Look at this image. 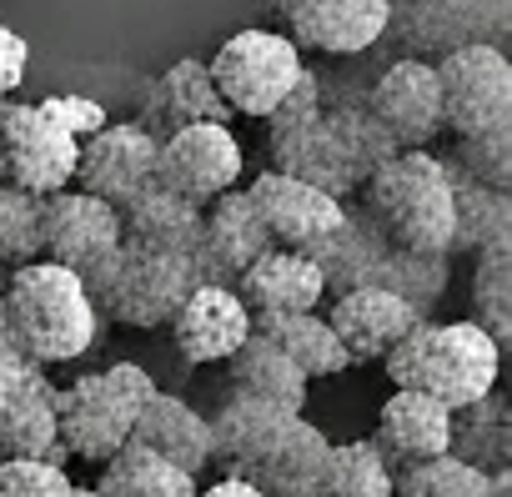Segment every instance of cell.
<instances>
[{
  "mask_svg": "<svg viewBox=\"0 0 512 497\" xmlns=\"http://www.w3.org/2000/svg\"><path fill=\"white\" fill-rule=\"evenodd\" d=\"M0 307H6L16 352L36 367H61L91 352L101 317L86 282L51 262H26L0 277Z\"/></svg>",
  "mask_w": 512,
  "mask_h": 497,
  "instance_id": "cell-1",
  "label": "cell"
},
{
  "mask_svg": "<svg viewBox=\"0 0 512 497\" xmlns=\"http://www.w3.org/2000/svg\"><path fill=\"white\" fill-rule=\"evenodd\" d=\"M382 362L392 387L422 392L447 412H457L497 387L502 347L477 322H417Z\"/></svg>",
  "mask_w": 512,
  "mask_h": 497,
  "instance_id": "cell-2",
  "label": "cell"
},
{
  "mask_svg": "<svg viewBox=\"0 0 512 497\" xmlns=\"http://www.w3.org/2000/svg\"><path fill=\"white\" fill-rule=\"evenodd\" d=\"M362 206L402 252L452 257V176L432 151H397L367 186Z\"/></svg>",
  "mask_w": 512,
  "mask_h": 497,
  "instance_id": "cell-3",
  "label": "cell"
},
{
  "mask_svg": "<svg viewBox=\"0 0 512 497\" xmlns=\"http://www.w3.org/2000/svg\"><path fill=\"white\" fill-rule=\"evenodd\" d=\"M156 377L141 362H111L106 372H86L71 387H56V442L66 457L111 462L136 427L141 402H151Z\"/></svg>",
  "mask_w": 512,
  "mask_h": 497,
  "instance_id": "cell-4",
  "label": "cell"
},
{
  "mask_svg": "<svg viewBox=\"0 0 512 497\" xmlns=\"http://www.w3.org/2000/svg\"><path fill=\"white\" fill-rule=\"evenodd\" d=\"M512 36V0H392L382 41H392V61L437 66L467 46H497Z\"/></svg>",
  "mask_w": 512,
  "mask_h": 497,
  "instance_id": "cell-5",
  "label": "cell"
},
{
  "mask_svg": "<svg viewBox=\"0 0 512 497\" xmlns=\"http://www.w3.org/2000/svg\"><path fill=\"white\" fill-rule=\"evenodd\" d=\"M81 282L96 302V317H111L121 327H136V332L166 327L176 317V307L186 302V292L196 287V277L181 262L156 257V252L131 246V241H121L116 252Z\"/></svg>",
  "mask_w": 512,
  "mask_h": 497,
  "instance_id": "cell-6",
  "label": "cell"
},
{
  "mask_svg": "<svg viewBox=\"0 0 512 497\" xmlns=\"http://www.w3.org/2000/svg\"><path fill=\"white\" fill-rule=\"evenodd\" d=\"M216 96L226 101L231 116H251L267 121L277 111V101L297 86V76L307 71L302 51L282 36V31H236L216 46V56L206 61Z\"/></svg>",
  "mask_w": 512,
  "mask_h": 497,
  "instance_id": "cell-7",
  "label": "cell"
},
{
  "mask_svg": "<svg viewBox=\"0 0 512 497\" xmlns=\"http://www.w3.org/2000/svg\"><path fill=\"white\" fill-rule=\"evenodd\" d=\"M432 71H437V96H442V131L462 141V136L512 126V61L497 46L452 51Z\"/></svg>",
  "mask_w": 512,
  "mask_h": 497,
  "instance_id": "cell-8",
  "label": "cell"
},
{
  "mask_svg": "<svg viewBox=\"0 0 512 497\" xmlns=\"http://www.w3.org/2000/svg\"><path fill=\"white\" fill-rule=\"evenodd\" d=\"M76 146L81 141H71L41 106H0V181L11 191L31 201L66 191L76 176Z\"/></svg>",
  "mask_w": 512,
  "mask_h": 497,
  "instance_id": "cell-9",
  "label": "cell"
},
{
  "mask_svg": "<svg viewBox=\"0 0 512 497\" xmlns=\"http://www.w3.org/2000/svg\"><path fill=\"white\" fill-rule=\"evenodd\" d=\"M121 246V211L86 196V191H56L36 201V262L66 267L76 277H91Z\"/></svg>",
  "mask_w": 512,
  "mask_h": 497,
  "instance_id": "cell-10",
  "label": "cell"
},
{
  "mask_svg": "<svg viewBox=\"0 0 512 497\" xmlns=\"http://www.w3.org/2000/svg\"><path fill=\"white\" fill-rule=\"evenodd\" d=\"M241 171L246 156L231 126H181L156 146V186L191 206H211L216 196L236 191Z\"/></svg>",
  "mask_w": 512,
  "mask_h": 497,
  "instance_id": "cell-11",
  "label": "cell"
},
{
  "mask_svg": "<svg viewBox=\"0 0 512 497\" xmlns=\"http://www.w3.org/2000/svg\"><path fill=\"white\" fill-rule=\"evenodd\" d=\"M156 146L136 121H106L96 136L76 146V191L126 211L141 191L156 186Z\"/></svg>",
  "mask_w": 512,
  "mask_h": 497,
  "instance_id": "cell-12",
  "label": "cell"
},
{
  "mask_svg": "<svg viewBox=\"0 0 512 497\" xmlns=\"http://www.w3.org/2000/svg\"><path fill=\"white\" fill-rule=\"evenodd\" d=\"M121 241L146 246V252H156V257L181 262V267L196 277V287H206V282L231 287V282L216 272L211 252H206L201 206H191V201H181V196H171V191H161V186L141 191V196L121 211Z\"/></svg>",
  "mask_w": 512,
  "mask_h": 497,
  "instance_id": "cell-13",
  "label": "cell"
},
{
  "mask_svg": "<svg viewBox=\"0 0 512 497\" xmlns=\"http://www.w3.org/2000/svg\"><path fill=\"white\" fill-rule=\"evenodd\" d=\"M392 0H277L282 36L317 56H362L382 46Z\"/></svg>",
  "mask_w": 512,
  "mask_h": 497,
  "instance_id": "cell-14",
  "label": "cell"
},
{
  "mask_svg": "<svg viewBox=\"0 0 512 497\" xmlns=\"http://www.w3.org/2000/svg\"><path fill=\"white\" fill-rule=\"evenodd\" d=\"M246 196H251L256 216H262L272 246L302 252V257L317 252V246L342 226V211H347V201H337V196H327V191H317L297 176H282V171H262L246 186Z\"/></svg>",
  "mask_w": 512,
  "mask_h": 497,
  "instance_id": "cell-15",
  "label": "cell"
},
{
  "mask_svg": "<svg viewBox=\"0 0 512 497\" xmlns=\"http://www.w3.org/2000/svg\"><path fill=\"white\" fill-rule=\"evenodd\" d=\"M362 106L392 136L397 151H427L442 136V96L437 71L427 61H387L382 76L367 86Z\"/></svg>",
  "mask_w": 512,
  "mask_h": 497,
  "instance_id": "cell-16",
  "label": "cell"
},
{
  "mask_svg": "<svg viewBox=\"0 0 512 497\" xmlns=\"http://www.w3.org/2000/svg\"><path fill=\"white\" fill-rule=\"evenodd\" d=\"M327 457H332V437L312 427L307 417H287L282 432L236 477L251 482L262 497H317L327 482Z\"/></svg>",
  "mask_w": 512,
  "mask_h": 497,
  "instance_id": "cell-17",
  "label": "cell"
},
{
  "mask_svg": "<svg viewBox=\"0 0 512 497\" xmlns=\"http://www.w3.org/2000/svg\"><path fill=\"white\" fill-rule=\"evenodd\" d=\"M372 452L387 462V472H407L417 462H432V457H447V442H452V412L422 392H402L392 387V397L382 402L377 412V427H372Z\"/></svg>",
  "mask_w": 512,
  "mask_h": 497,
  "instance_id": "cell-18",
  "label": "cell"
},
{
  "mask_svg": "<svg viewBox=\"0 0 512 497\" xmlns=\"http://www.w3.org/2000/svg\"><path fill=\"white\" fill-rule=\"evenodd\" d=\"M166 327L186 362H231V352L251 337V312L241 307V297L231 287L206 282V287L186 292V302L176 307V317Z\"/></svg>",
  "mask_w": 512,
  "mask_h": 497,
  "instance_id": "cell-19",
  "label": "cell"
},
{
  "mask_svg": "<svg viewBox=\"0 0 512 497\" xmlns=\"http://www.w3.org/2000/svg\"><path fill=\"white\" fill-rule=\"evenodd\" d=\"M0 462H66L56 442V382L26 362L11 397L0 402Z\"/></svg>",
  "mask_w": 512,
  "mask_h": 497,
  "instance_id": "cell-20",
  "label": "cell"
},
{
  "mask_svg": "<svg viewBox=\"0 0 512 497\" xmlns=\"http://www.w3.org/2000/svg\"><path fill=\"white\" fill-rule=\"evenodd\" d=\"M267 156H272L267 171L297 176V181H307V186H317V191H327V196H337V201H347L352 191H362V186H357V171H352V156H347L337 126L327 121V111H317V116H312L307 126H297V131L267 136Z\"/></svg>",
  "mask_w": 512,
  "mask_h": 497,
  "instance_id": "cell-21",
  "label": "cell"
},
{
  "mask_svg": "<svg viewBox=\"0 0 512 497\" xmlns=\"http://www.w3.org/2000/svg\"><path fill=\"white\" fill-rule=\"evenodd\" d=\"M417 322H427V317H417L402 297H392L382 287H357L327 307V327L337 332V342L352 362H382Z\"/></svg>",
  "mask_w": 512,
  "mask_h": 497,
  "instance_id": "cell-22",
  "label": "cell"
},
{
  "mask_svg": "<svg viewBox=\"0 0 512 497\" xmlns=\"http://www.w3.org/2000/svg\"><path fill=\"white\" fill-rule=\"evenodd\" d=\"M241 297V307L251 317H302V312H317L327 302L322 292V272L312 267V257L302 252H282V246H272V252H262L231 287Z\"/></svg>",
  "mask_w": 512,
  "mask_h": 497,
  "instance_id": "cell-23",
  "label": "cell"
},
{
  "mask_svg": "<svg viewBox=\"0 0 512 497\" xmlns=\"http://www.w3.org/2000/svg\"><path fill=\"white\" fill-rule=\"evenodd\" d=\"M387 252H392V241L382 236V226L372 221V211L362 201H347L342 226L312 252V267L322 272V292L337 302V297H347L357 287H372L377 272H382V262H387Z\"/></svg>",
  "mask_w": 512,
  "mask_h": 497,
  "instance_id": "cell-24",
  "label": "cell"
},
{
  "mask_svg": "<svg viewBox=\"0 0 512 497\" xmlns=\"http://www.w3.org/2000/svg\"><path fill=\"white\" fill-rule=\"evenodd\" d=\"M136 126H141L151 141H166V136L181 131V126H231V111H226V101L216 96L206 61L191 56V61H176V66L151 86V96H146Z\"/></svg>",
  "mask_w": 512,
  "mask_h": 497,
  "instance_id": "cell-25",
  "label": "cell"
},
{
  "mask_svg": "<svg viewBox=\"0 0 512 497\" xmlns=\"http://www.w3.org/2000/svg\"><path fill=\"white\" fill-rule=\"evenodd\" d=\"M131 447H146L151 457L201 477L211 467V427L206 412H196L186 397L176 392H151V402H141L136 427H131Z\"/></svg>",
  "mask_w": 512,
  "mask_h": 497,
  "instance_id": "cell-26",
  "label": "cell"
},
{
  "mask_svg": "<svg viewBox=\"0 0 512 497\" xmlns=\"http://www.w3.org/2000/svg\"><path fill=\"white\" fill-rule=\"evenodd\" d=\"M287 417H292V412H282V407H272V402H256V397H246V392H226V397L216 402V412L206 417V427H211V462H216L226 477H236L256 452H262V447L282 432Z\"/></svg>",
  "mask_w": 512,
  "mask_h": 497,
  "instance_id": "cell-27",
  "label": "cell"
},
{
  "mask_svg": "<svg viewBox=\"0 0 512 497\" xmlns=\"http://www.w3.org/2000/svg\"><path fill=\"white\" fill-rule=\"evenodd\" d=\"M201 226H206V252L226 282H236L256 257L272 252V236H267L246 191H226L211 206H201Z\"/></svg>",
  "mask_w": 512,
  "mask_h": 497,
  "instance_id": "cell-28",
  "label": "cell"
},
{
  "mask_svg": "<svg viewBox=\"0 0 512 497\" xmlns=\"http://www.w3.org/2000/svg\"><path fill=\"white\" fill-rule=\"evenodd\" d=\"M226 377H231V392H246V397H256V402H272V407H282V412H292V417H302V402H307V387H312V382L287 362L282 347H272L267 337H256V332L231 352Z\"/></svg>",
  "mask_w": 512,
  "mask_h": 497,
  "instance_id": "cell-29",
  "label": "cell"
},
{
  "mask_svg": "<svg viewBox=\"0 0 512 497\" xmlns=\"http://www.w3.org/2000/svg\"><path fill=\"white\" fill-rule=\"evenodd\" d=\"M447 457L477 467V472H502L512 467V402L492 387L487 397L467 402L452 412V442Z\"/></svg>",
  "mask_w": 512,
  "mask_h": 497,
  "instance_id": "cell-30",
  "label": "cell"
},
{
  "mask_svg": "<svg viewBox=\"0 0 512 497\" xmlns=\"http://www.w3.org/2000/svg\"><path fill=\"white\" fill-rule=\"evenodd\" d=\"M251 332L267 337L272 347H282L287 362H292L307 382L337 377V372L352 367V357L342 352V342H337V332L327 327L322 312H302V317H251Z\"/></svg>",
  "mask_w": 512,
  "mask_h": 497,
  "instance_id": "cell-31",
  "label": "cell"
},
{
  "mask_svg": "<svg viewBox=\"0 0 512 497\" xmlns=\"http://www.w3.org/2000/svg\"><path fill=\"white\" fill-rule=\"evenodd\" d=\"M452 176V246L447 252H487L497 241H512V191L477 186L457 171Z\"/></svg>",
  "mask_w": 512,
  "mask_h": 497,
  "instance_id": "cell-32",
  "label": "cell"
},
{
  "mask_svg": "<svg viewBox=\"0 0 512 497\" xmlns=\"http://www.w3.org/2000/svg\"><path fill=\"white\" fill-rule=\"evenodd\" d=\"M91 492L96 497H196V477L126 442L111 462H101V477Z\"/></svg>",
  "mask_w": 512,
  "mask_h": 497,
  "instance_id": "cell-33",
  "label": "cell"
},
{
  "mask_svg": "<svg viewBox=\"0 0 512 497\" xmlns=\"http://www.w3.org/2000/svg\"><path fill=\"white\" fill-rule=\"evenodd\" d=\"M472 322L502 347L512 342V241L477 252L472 267Z\"/></svg>",
  "mask_w": 512,
  "mask_h": 497,
  "instance_id": "cell-34",
  "label": "cell"
},
{
  "mask_svg": "<svg viewBox=\"0 0 512 497\" xmlns=\"http://www.w3.org/2000/svg\"><path fill=\"white\" fill-rule=\"evenodd\" d=\"M447 282H452L447 257H437V252H402V246H392L372 287L402 297L417 317H427V312L447 297Z\"/></svg>",
  "mask_w": 512,
  "mask_h": 497,
  "instance_id": "cell-35",
  "label": "cell"
},
{
  "mask_svg": "<svg viewBox=\"0 0 512 497\" xmlns=\"http://www.w3.org/2000/svg\"><path fill=\"white\" fill-rule=\"evenodd\" d=\"M322 111H327V121L337 126V136H342V146H347V156H352V171H357V186H367L392 156H397V146H392V136L372 121V111L362 106V96H337L332 106L322 101Z\"/></svg>",
  "mask_w": 512,
  "mask_h": 497,
  "instance_id": "cell-36",
  "label": "cell"
},
{
  "mask_svg": "<svg viewBox=\"0 0 512 497\" xmlns=\"http://www.w3.org/2000/svg\"><path fill=\"white\" fill-rule=\"evenodd\" d=\"M317 497H392V472L372 442H332L327 482Z\"/></svg>",
  "mask_w": 512,
  "mask_h": 497,
  "instance_id": "cell-37",
  "label": "cell"
},
{
  "mask_svg": "<svg viewBox=\"0 0 512 497\" xmlns=\"http://www.w3.org/2000/svg\"><path fill=\"white\" fill-rule=\"evenodd\" d=\"M442 166L457 171V176H467V181H477V186L512 191V126H497V131L452 141V151L442 156Z\"/></svg>",
  "mask_w": 512,
  "mask_h": 497,
  "instance_id": "cell-38",
  "label": "cell"
},
{
  "mask_svg": "<svg viewBox=\"0 0 512 497\" xmlns=\"http://www.w3.org/2000/svg\"><path fill=\"white\" fill-rule=\"evenodd\" d=\"M392 497H487V472L457 462V457H432L392 477Z\"/></svg>",
  "mask_w": 512,
  "mask_h": 497,
  "instance_id": "cell-39",
  "label": "cell"
},
{
  "mask_svg": "<svg viewBox=\"0 0 512 497\" xmlns=\"http://www.w3.org/2000/svg\"><path fill=\"white\" fill-rule=\"evenodd\" d=\"M36 262V201L0 181V267Z\"/></svg>",
  "mask_w": 512,
  "mask_h": 497,
  "instance_id": "cell-40",
  "label": "cell"
},
{
  "mask_svg": "<svg viewBox=\"0 0 512 497\" xmlns=\"http://www.w3.org/2000/svg\"><path fill=\"white\" fill-rule=\"evenodd\" d=\"M71 487L66 462H0V497H66Z\"/></svg>",
  "mask_w": 512,
  "mask_h": 497,
  "instance_id": "cell-41",
  "label": "cell"
},
{
  "mask_svg": "<svg viewBox=\"0 0 512 497\" xmlns=\"http://www.w3.org/2000/svg\"><path fill=\"white\" fill-rule=\"evenodd\" d=\"M317 111H322V76H317V71H302L297 86H292V91L277 101V111L267 116V136L297 131V126H307Z\"/></svg>",
  "mask_w": 512,
  "mask_h": 497,
  "instance_id": "cell-42",
  "label": "cell"
},
{
  "mask_svg": "<svg viewBox=\"0 0 512 497\" xmlns=\"http://www.w3.org/2000/svg\"><path fill=\"white\" fill-rule=\"evenodd\" d=\"M71 141H86V136H96L111 116H106V106L101 101H91V96H46V101H36Z\"/></svg>",
  "mask_w": 512,
  "mask_h": 497,
  "instance_id": "cell-43",
  "label": "cell"
},
{
  "mask_svg": "<svg viewBox=\"0 0 512 497\" xmlns=\"http://www.w3.org/2000/svg\"><path fill=\"white\" fill-rule=\"evenodd\" d=\"M26 71H31V46H26V36L11 31V26H0V101H11V91L26 81Z\"/></svg>",
  "mask_w": 512,
  "mask_h": 497,
  "instance_id": "cell-44",
  "label": "cell"
},
{
  "mask_svg": "<svg viewBox=\"0 0 512 497\" xmlns=\"http://www.w3.org/2000/svg\"><path fill=\"white\" fill-rule=\"evenodd\" d=\"M196 497H262L251 482H241V477H221V482H211V487H196Z\"/></svg>",
  "mask_w": 512,
  "mask_h": 497,
  "instance_id": "cell-45",
  "label": "cell"
},
{
  "mask_svg": "<svg viewBox=\"0 0 512 497\" xmlns=\"http://www.w3.org/2000/svg\"><path fill=\"white\" fill-rule=\"evenodd\" d=\"M21 367H26V357H16V352H0V402L11 397V387H16Z\"/></svg>",
  "mask_w": 512,
  "mask_h": 497,
  "instance_id": "cell-46",
  "label": "cell"
},
{
  "mask_svg": "<svg viewBox=\"0 0 512 497\" xmlns=\"http://www.w3.org/2000/svg\"><path fill=\"white\" fill-rule=\"evenodd\" d=\"M487 497H512V467L487 472Z\"/></svg>",
  "mask_w": 512,
  "mask_h": 497,
  "instance_id": "cell-47",
  "label": "cell"
},
{
  "mask_svg": "<svg viewBox=\"0 0 512 497\" xmlns=\"http://www.w3.org/2000/svg\"><path fill=\"white\" fill-rule=\"evenodd\" d=\"M0 352H16V337H11V322H6V307H0ZM21 357V352H16Z\"/></svg>",
  "mask_w": 512,
  "mask_h": 497,
  "instance_id": "cell-48",
  "label": "cell"
},
{
  "mask_svg": "<svg viewBox=\"0 0 512 497\" xmlns=\"http://www.w3.org/2000/svg\"><path fill=\"white\" fill-rule=\"evenodd\" d=\"M66 497H96V492H91V487H71Z\"/></svg>",
  "mask_w": 512,
  "mask_h": 497,
  "instance_id": "cell-49",
  "label": "cell"
},
{
  "mask_svg": "<svg viewBox=\"0 0 512 497\" xmlns=\"http://www.w3.org/2000/svg\"><path fill=\"white\" fill-rule=\"evenodd\" d=\"M0 106H6V101H0Z\"/></svg>",
  "mask_w": 512,
  "mask_h": 497,
  "instance_id": "cell-50",
  "label": "cell"
}]
</instances>
